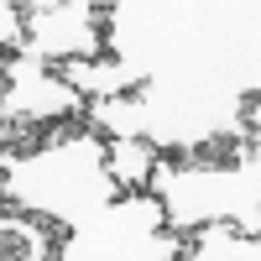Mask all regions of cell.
Listing matches in <instances>:
<instances>
[{
	"label": "cell",
	"mask_w": 261,
	"mask_h": 261,
	"mask_svg": "<svg viewBox=\"0 0 261 261\" xmlns=\"http://www.w3.org/2000/svg\"><path fill=\"white\" fill-rule=\"evenodd\" d=\"M53 256H58V241L42 225V214L21 204L0 209V261H53Z\"/></svg>",
	"instance_id": "4"
},
{
	"label": "cell",
	"mask_w": 261,
	"mask_h": 261,
	"mask_svg": "<svg viewBox=\"0 0 261 261\" xmlns=\"http://www.w3.org/2000/svg\"><path fill=\"white\" fill-rule=\"evenodd\" d=\"M183 261H261V246H256V235L235 230L230 220H209L199 230H188Z\"/></svg>",
	"instance_id": "5"
},
{
	"label": "cell",
	"mask_w": 261,
	"mask_h": 261,
	"mask_svg": "<svg viewBox=\"0 0 261 261\" xmlns=\"http://www.w3.org/2000/svg\"><path fill=\"white\" fill-rule=\"evenodd\" d=\"M21 42H27V11L0 6V68L11 63V53H21Z\"/></svg>",
	"instance_id": "6"
},
{
	"label": "cell",
	"mask_w": 261,
	"mask_h": 261,
	"mask_svg": "<svg viewBox=\"0 0 261 261\" xmlns=\"http://www.w3.org/2000/svg\"><path fill=\"white\" fill-rule=\"evenodd\" d=\"M157 167H162V157L146 136H110L105 141V183L120 193H141L157 178Z\"/></svg>",
	"instance_id": "3"
},
{
	"label": "cell",
	"mask_w": 261,
	"mask_h": 261,
	"mask_svg": "<svg viewBox=\"0 0 261 261\" xmlns=\"http://www.w3.org/2000/svg\"><path fill=\"white\" fill-rule=\"evenodd\" d=\"M21 58H37V63H89V58H105V11L84 6V0H58V6L27 11Z\"/></svg>",
	"instance_id": "1"
},
{
	"label": "cell",
	"mask_w": 261,
	"mask_h": 261,
	"mask_svg": "<svg viewBox=\"0 0 261 261\" xmlns=\"http://www.w3.org/2000/svg\"><path fill=\"white\" fill-rule=\"evenodd\" d=\"M84 110V94L63 73H42L37 58H11L6 63V89H0V115L16 125H42V120H68Z\"/></svg>",
	"instance_id": "2"
}]
</instances>
